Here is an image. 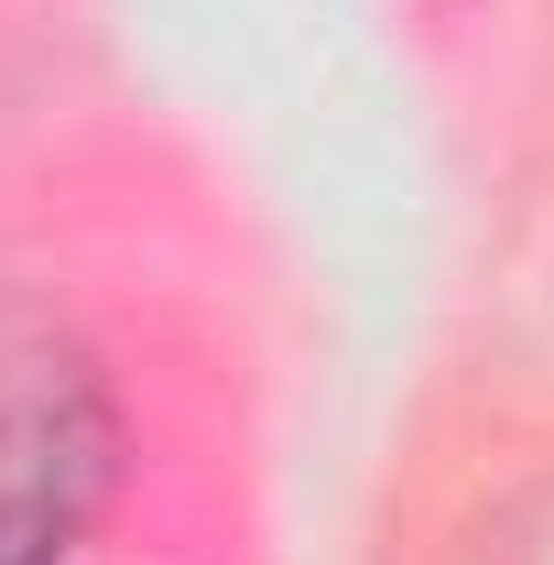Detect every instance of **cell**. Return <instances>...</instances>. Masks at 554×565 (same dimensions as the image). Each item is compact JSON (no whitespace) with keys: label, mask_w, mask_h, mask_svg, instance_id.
<instances>
[{"label":"cell","mask_w":554,"mask_h":565,"mask_svg":"<svg viewBox=\"0 0 554 565\" xmlns=\"http://www.w3.org/2000/svg\"><path fill=\"white\" fill-rule=\"evenodd\" d=\"M109 490V392L44 305H0V565H66Z\"/></svg>","instance_id":"1"}]
</instances>
